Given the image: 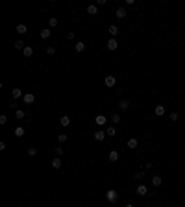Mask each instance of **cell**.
<instances>
[{"label": "cell", "mask_w": 185, "mask_h": 207, "mask_svg": "<svg viewBox=\"0 0 185 207\" xmlns=\"http://www.w3.org/2000/svg\"><path fill=\"white\" fill-rule=\"evenodd\" d=\"M106 198H108L109 204H115V202L119 200V192H117V190H113V189H109L108 192H106Z\"/></svg>", "instance_id": "1"}, {"label": "cell", "mask_w": 185, "mask_h": 207, "mask_svg": "<svg viewBox=\"0 0 185 207\" xmlns=\"http://www.w3.org/2000/svg\"><path fill=\"white\" fill-rule=\"evenodd\" d=\"M104 83H106V87H115V83H117V78H115V76H106Z\"/></svg>", "instance_id": "2"}, {"label": "cell", "mask_w": 185, "mask_h": 207, "mask_svg": "<svg viewBox=\"0 0 185 207\" xmlns=\"http://www.w3.org/2000/svg\"><path fill=\"white\" fill-rule=\"evenodd\" d=\"M117 48H119V43H117V39H109V41H108V50H117Z\"/></svg>", "instance_id": "3"}, {"label": "cell", "mask_w": 185, "mask_h": 207, "mask_svg": "<svg viewBox=\"0 0 185 207\" xmlns=\"http://www.w3.org/2000/svg\"><path fill=\"white\" fill-rule=\"evenodd\" d=\"M106 137H108V133H106V131H96V133H94V140H98V142H102V140H104Z\"/></svg>", "instance_id": "4"}, {"label": "cell", "mask_w": 185, "mask_h": 207, "mask_svg": "<svg viewBox=\"0 0 185 207\" xmlns=\"http://www.w3.org/2000/svg\"><path fill=\"white\" fill-rule=\"evenodd\" d=\"M22 96H24V95H22L21 89H13V91H11V98H13V100H19V98H22Z\"/></svg>", "instance_id": "5"}, {"label": "cell", "mask_w": 185, "mask_h": 207, "mask_svg": "<svg viewBox=\"0 0 185 207\" xmlns=\"http://www.w3.org/2000/svg\"><path fill=\"white\" fill-rule=\"evenodd\" d=\"M108 32H109V35H111L113 39H115V37H117V33H119V26L111 24V26H109V28H108Z\"/></svg>", "instance_id": "6"}, {"label": "cell", "mask_w": 185, "mask_h": 207, "mask_svg": "<svg viewBox=\"0 0 185 207\" xmlns=\"http://www.w3.org/2000/svg\"><path fill=\"white\" fill-rule=\"evenodd\" d=\"M22 100H24V104H33V100H35V96L31 95V93H26L24 96H22Z\"/></svg>", "instance_id": "7"}, {"label": "cell", "mask_w": 185, "mask_h": 207, "mask_svg": "<svg viewBox=\"0 0 185 207\" xmlns=\"http://www.w3.org/2000/svg\"><path fill=\"white\" fill-rule=\"evenodd\" d=\"M119 157H120V155H119V152H117V150L109 152V161H111V163H117V161H119Z\"/></svg>", "instance_id": "8"}, {"label": "cell", "mask_w": 185, "mask_h": 207, "mask_svg": "<svg viewBox=\"0 0 185 207\" xmlns=\"http://www.w3.org/2000/svg\"><path fill=\"white\" fill-rule=\"evenodd\" d=\"M137 194H139V196L148 194V187H146V185H139V187H137Z\"/></svg>", "instance_id": "9"}, {"label": "cell", "mask_w": 185, "mask_h": 207, "mask_svg": "<svg viewBox=\"0 0 185 207\" xmlns=\"http://www.w3.org/2000/svg\"><path fill=\"white\" fill-rule=\"evenodd\" d=\"M154 113H156L157 116H163V115H165V105H161V104H159V105H156Z\"/></svg>", "instance_id": "10"}, {"label": "cell", "mask_w": 185, "mask_h": 207, "mask_svg": "<svg viewBox=\"0 0 185 207\" xmlns=\"http://www.w3.org/2000/svg\"><path fill=\"white\" fill-rule=\"evenodd\" d=\"M137 144H139V140H137L135 137L128 139V148H130V150H133V148H137Z\"/></svg>", "instance_id": "11"}, {"label": "cell", "mask_w": 185, "mask_h": 207, "mask_svg": "<svg viewBox=\"0 0 185 207\" xmlns=\"http://www.w3.org/2000/svg\"><path fill=\"white\" fill-rule=\"evenodd\" d=\"M115 17L117 19H124L126 17V7H119V9L115 11Z\"/></svg>", "instance_id": "12"}, {"label": "cell", "mask_w": 185, "mask_h": 207, "mask_svg": "<svg viewBox=\"0 0 185 207\" xmlns=\"http://www.w3.org/2000/svg\"><path fill=\"white\" fill-rule=\"evenodd\" d=\"M94 122H96V124H98V126H104V124H106V122H108V118H106V116H104V115H98V116H96V118H94Z\"/></svg>", "instance_id": "13"}, {"label": "cell", "mask_w": 185, "mask_h": 207, "mask_svg": "<svg viewBox=\"0 0 185 207\" xmlns=\"http://www.w3.org/2000/svg\"><path fill=\"white\" fill-rule=\"evenodd\" d=\"M59 124H61V126H70V116L63 115L61 118H59Z\"/></svg>", "instance_id": "14"}, {"label": "cell", "mask_w": 185, "mask_h": 207, "mask_svg": "<svg viewBox=\"0 0 185 207\" xmlns=\"http://www.w3.org/2000/svg\"><path fill=\"white\" fill-rule=\"evenodd\" d=\"M87 13L89 15H96L98 13V6H96V4H91V6L87 7Z\"/></svg>", "instance_id": "15"}, {"label": "cell", "mask_w": 185, "mask_h": 207, "mask_svg": "<svg viewBox=\"0 0 185 207\" xmlns=\"http://www.w3.org/2000/svg\"><path fill=\"white\" fill-rule=\"evenodd\" d=\"M161 183H163V178H159V176H154V178H152V185L154 187H159Z\"/></svg>", "instance_id": "16"}, {"label": "cell", "mask_w": 185, "mask_h": 207, "mask_svg": "<svg viewBox=\"0 0 185 207\" xmlns=\"http://www.w3.org/2000/svg\"><path fill=\"white\" fill-rule=\"evenodd\" d=\"M106 133H108V137H115V135H117V130H115V126H109L108 130H106Z\"/></svg>", "instance_id": "17"}, {"label": "cell", "mask_w": 185, "mask_h": 207, "mask_svg": "<svg viewBox=\"0 0 185 207\" xmlns=\"http://www.w3.org/2000/svg\"><path fill=\"white\" fill-rule=\"evenodd\" d=\"M50 165H52V168H59V166H61V159L59 157H54Z\"/></svg>", "instance_id": "18"}, {"label": "cell", "mask_w": 185, "mask_h": 207, "mask_svg": "<svg viewBox=\"0 0 185 207\" xmlns=\"http://www.w3.org/2000/svg\"><path fill=\"white\" fill-rule=\"evenodd\" d=\"M22 54H24L26 57H31V56H33V48H31V46H26V48L22 50Z\"/></svg>", "instance_id": "19"}, {"label": "cell", "mask_w": 185, "mask_h": 207, "mask_svg": "<svg viewBox=\"0 0 185 207\" xmlns=\"http://www.w3.org/2000/svg\"><path fill=\"white\" fill-rule=\"evenodd\" d=\"M26 32H28V28H26V24H19V26H17V33L24 35Z\"/></svg>", "instance_id": "20"}, {"label": "cell", "mask_w": 185, "mask_h": 207, "mask_svg": "<svg viewBox=\"0 0 185 207\" xmlns=\"http://www.w3.org/2000/svg\"><path fill=\"white\" fill-rule=\"evenodd\" d=\"M85 50V43L83 41H78L76 43V52H83Z\"/></svg>", "instance_id": "21"}, {"label": "cell", "mask_w": 185, "mask_h": 207, "mask_svg": "<svg viewBox=\"0 0 185 207\" xmlns=\"http://www.w3.org/2000/svg\"><path fill=\"white\" fill-rule=\"evenodd\" d=\"M22 135H24V128H22V126L15 128V137H22Z\"/></svg>", "instance_id": "22"}, {"label": "cell", "mask_w": 185, "mask_h": 207, "mask_svg": "<svg viewBox=\"0 0 185 207\" xmlns=\"http://www.w3.org/2000/svg\"><path fill=\"white\" fill-rule=\"evenodd\" d=\"M50 35H52L50 30H41V39H50Z\"/></svg>", "instance_id": "23"}, {"label": "cell", "mask_w": 185, "mask_h": 207, "mask_svg": "<svg viewBox=\"0 0 185 207\" xmlns=\"http://www.w3.org/2000/svg\"><path fill=\"white\" fill-rule=\"evenodd\" d=\"M109 118H111V122H113V124H119V122H120V115H117V113H113Z\"/></svg>", "instance_id": "24"}, {"label": "cell", "mask_w": 185, "mask_h": 207, "mask_svg": "<svg viewBox=\"0 0 185 207\" xmlns=\"http://www.w3.org/2000/svg\"><path fill=\"white\" fill-rule=\"evenodd\" d=\"M15 48H19V50H24L26 48V45H24V41H21V39H19L17 43H15Z\"/></svg>", "instance_id": "25"}, {"label": "cell", "mask_w": 185, "mask_h": 207, "mask_svg": "<svg viewBox=\"0 0 185 207\" xmlns=\"http://www.w3.org/2000/svg\"><path fill=\"white\" fill-rule=\"evenodd\" d=\"M119 107L120 109H128L130 107V102H128V100H120V102H119Z\"/></svg>", "instance_id": "26"}, {"label": "cell", "mask_w": 185, "mask_h": 207, "mask_svg": "<svg viewBox=\"0 0 185 207\" xmlns=\"http://www.w3.org/2000/svg\"><path fill=\"white\" fill-rule=\"evenodd\" d=\"M15 116H17V118H24V116H28V115H26L24 111H21V109H17V111H15Z\"/></svg>", "instance_id": "27"}, {"label": "cell", "mask_w": 185, "mask_h": 207, "mask_svg": "<svg viewBox=\"0 0 185 207\" xmlns=\"http://www.w3.org/2000/svg\"><path fill=\"white\" fill-rule=\"evenodd\" d=\"M67 139H69V135H67V133H59V135H57V140H59V142H65Z\"/></svg>", "instance_id": "28"}, {"label": "cell", "mask_w": 185, "mask_h": 207, "mask_svg": "<svg viewBox=\"0 0 185 207\" xmlns=\"http://www.w3.org/2000/svg\"><path fill=\"white\" fill-rule=\"evenodd\" d=\"M168 118H170V120H172V122H176V120H178V118H180V115H178V113H176V111H174V113H170V116H168Z\"/></svg>", "instance_id": "29"}, {"label": "cell", "mask_w": 185, "mask_h": 207, "mask_svg": "<svg viewBox=\"0 0 185 207\" xmlns=\"http://www.w3.org/2000/svg\"><path fill=\"white\" fill-rule=\"evenodd\" d=\"M48 24H50V28H54V26H57V19H56V17H52V19L48 21Z\"/></svg>", "instance_id": "30"}, {"label": "cell", "mask_w": 185, "mask_h": 207, "mask_svg": "<svg viewBox=\"0 0 185 207\" xmlns=\"http://www.w3.org/2000/svg\"><path fill=\"white\" fill-rule=\"evenodd\" d=\"M46 54H48V56H54V54H56V48H54V46H48V48H46Z\"/></svg>", "instance_id": "31"}, {"label": "cell", "mask_w": 185, "mask_h": 207, "mask_svg": "<svg viewBox=\"0 0 185 207\" xmlns=\"http://www.w3.org/2000/svg\"><path fill=\"white\" fill-rule=\"evenodd\" d=\"M28 155H30V157L37 155V150H35V148H28Z\"/></svg>", "instance_id": "32"}, {"label": "cell", "mask_w": 185, "mask_h": 207, "mask_svg": "<svg viewBox=\"0 0 185 207\" xmlns=\"http://www.w3.org/2000/svg\"><path fill=\"white\" fill-rule=\"evenodd\" d=\"M7 122V116L6 115H0V124H6Z\"/></svg>", "instance_id": "33"}, {"label": "cell", "mask_w": 185, "mask_h": 207, "mask_svg": "<svg viewBox=\"0 0 185 207\" xmlns=\"http://www.w3.org/2000/svg\"><path fill=\"white\" fill-rule=\"evenodd\" d=\"M61 154H63V148H56V157H59Z\"/></svg>", "instance_id": "34"}, {"label": "cell", "mask_w": 185, "mask_h": 207, "mask_svg": "<svg viewBox=\"0 0 185 207\" xmlns=\"http://www.w3.org/2000/svg\"><path fill=\"white\" fill-rule=\"evenodd\" d=\"M67 39H70V41H72V39H74V32H69V33H67Z\"/></svg>", "instance_id": "35"}, {"label": "cell", "mask_w": 185, "mask_h": 207, "mask_svg": "<svg viewBox=\"0 0 185 207\" xmlns=\"http://www.w3.org/2000/svg\"><path fill=\"white\" fill-rule=\"evenodd\" d=\"M135 178H144V172H143V170H141V172H137Z\"/></svg>", "instance_id": "36"}, {"label": "cell", "mask_w": 185, "mask_h": 207, "mask_svg": "<svg viewBox=\"0 0 185 207\" xmlns=\"http://www.w3.org/2000/svg\"><path fill=\"white\" fill-rule=\"evenodd\" d=\"M124 207H135V205H133V204H126Z\"/></svg>", "instance_id": "37"}]
</instances>
